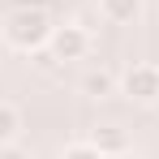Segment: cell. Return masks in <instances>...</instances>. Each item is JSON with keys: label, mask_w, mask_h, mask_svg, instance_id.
<instances>
[{"label": "cell", "mask_w": 159, "mask_h": 159, "mask_svg": "<svg viewBox=\"0 0 159 159\" xmlns=\"http://www.w3.org/2000/svg\"><path fill=\"white\" fill-rule=\"evenodd\" d=\"M52 17H48V4H17L9 17H4V43L17 48V52H39L48 39H52Z\"/></svg>", "instance_id": "1"}, {"label": "cell", "mask_w": 159, "mask_h": 159, "mask_svg": "<svg viewBox=\"0 0 159 159\" xmlns=\"http://www.w3.org/2000/svg\"><path fill=\"white\" fill-rule=\"evenodd\" d=\"M120 90L133 103H159V65L155 60H138L120 73Z\"/></svg>", "instance_id": "2"}, {"label": "cell", "mask_w": 159, "mask_h": 159, "mask_svg": "<svg viewBox=\"0 0 159 159\" xmlns=\"http://www.w3.org/2000/svg\"><path fill=\"white\" fill-rule=\"evenodd\" d=\"M48 52H52V60H82V56L90 52V34H86V26H78V22L56 26L52 39H48Z\"/></svg>", "instance_id": "3"}, {"label": "cell", "mask_w": 159, "mask_h": 159, "mask_svg": "<svg viewBox=\"0 0 159 159\" xmlns=\"http://www.w3.org/2000/svg\"><path fill=\"white\" fill-rule=\"evenodd\" d=\"M142 9H146V0H99V17L107 26H133L142 17Z\"/></svg>", "instance_id": "4"}, {"label": "cell", "mask_w": 159, "mask_h": 159, "mask_svg": "<svg viewBox=\"0 0 159 159\" xmlns=\"http://www.w3.org/2000/svg\"><path fill=\"white\" fill-rule=\"evenodd\" d=\"M86 142H90L103 159H116V155H125V151H129V138H125V129H116V125H99Z\"/></svg>", "instance_id": "5"}, {"label": "cell", "mask_w": 159, "mask_h": 159, "mask_svg": "<svg viewBox=\"0 0 159 159\" xmlns=\"http://www.w3.org/2000/svg\"><path fill=\"white\" fill-rule=\"evenodd\" d=\"M116 86L120 78L112 73V69H86V78H82V95H90V99H107V95H116Z\"/></svg>", "instance_id": "6"}, {"label": "cell", "mask_w": 159, "mask_h": 159, "mask_svg": "<svg viewBox=\"0 0 159 159\" xmlns=\"http://www.w3.org/2000/svg\"><path fill=\"white\" fill-rule=\"evenodd\" d=\"M17 129H22V116H17V107L0 99V146H4V142H17Z\"/></svg>", "instance_id": "7"}, {"label": "cell", "mask_w": 159, "mask_h": 159, "mask_svg": "<svg viewBox=\"0 0 159 159\" xmlns=\"http://www.w3.org/2000/svg\"><path fill=\"white\" fill-rule=\"evenodd\" d=\"M60 159H103V155H99L90 142H73V146H65V155H60Z\"/></svg>", "instance_id": "8"}, {"label": "cell", "mask_w": 159, "mask_h": 159, "mask_svg": "<svg viewBox=\"0 0 159 159\" xmlns=\"http://www.w3.org/2000/svg\"><path fill=\"white\" fill-rule=\"evenodd\" d=\"M0 159H30V151L22 142H4V146H0Z\"/></svg>", "instance_id": "9"}, {"label": "cell", "mask_w": 159, "mask_h": 159, "mask_svg": "<svg viewBox=\"0 0 159 159\" xmlns=\"http://www.w3.org/2000/svg\"><path fill=\"white\" fill-rule=\"evenodd\" d=\"M22 4H43V0H22Z\"/></svg>", "instance_id": "10"}]
</instances>
